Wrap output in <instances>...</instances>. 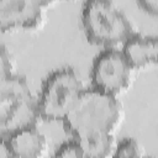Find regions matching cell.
Returning a JSON list of instances; mask_svg holds the SVG:
<instances>
[{
  "label": "cell",
  "instance_id": "1",
  "mask_svg": "<svg viewBox=\"0 0 158 158\" xmlns=\"http://www.w3.org/2000/svg\"><path fill=\"white\" fill-rule=\"evenodd\" d=\"M123 120V107L118 98L94 88L86 89L67 118L64 127L74 139L89 135H116Z\"/></svg>",
  "mask_w": 158,
  "mask_h": 158
},
{
  "label": "cell",
  "instance_id": "2",
  "mask_svg": "<svg viewBox=\"0 0 158 158\" xmlns=\"http://www.w3.org/2000/svg\"><path fill=\"white\" fill-rule=\"evenodd\" d=\"M81 23L88 40L104 49H121L136 35L126 14L107 0L86 1Z\"/></svg>",
  "mask_w": 158,
  "mask_h": 158
},
{
  "label": "cell",
  "instance_id": "3",
  "mask_svg": "<svg viewBox=\"0 0 158 158\" xmlns=\"http://www.w3.org/2000/svg\"><path fill=\"white\" fill-rule=\"evenodd\" d=\"M85 90L80 75L74 69L63 68L51 73L37 100L40 117L63 122Z\"/></svg>",
  "mask_w": 158,
  "mask_h": 158
},
{
  "label": "cell",
  "instance_id": "4",
  "mask_svg": "<svg viewBox=\"0 0 158 158\" xmlns=\"http://www.w3.org/2000/svg\"><path fill=\"white\" fill-rule=\"evenodd\" d=\"M1 91V109H2V128L11 132L36 125L40 117L38 102L33 101L31 91L25 80L10 77L2 79Z\"/></svg>",
  "mask_w": 158,
  "mask_h": 158
},
{
  "label": "cell",
  "instance_id": "5",
  "mask_svg": "<svg viewBox=\"0 0 158 158\" xmlns=\"http://www.w3.org/2000/svg\"><path fill=\"white\" fill-rule=\"evenodd\" d=\"M133 70L122 49H102L93 62V88L118 98L131 86Z\"/></svg>",
  "mask_w": 158,
  "mask_h": 158
},
{
  "label": "cell",
  "instance_id": "6",
  "mask_svg": "<svg viewBox=\"0 0 158 158\" xmlns=\"http://www.w3.org/2000/svg\"><path fill=\"white\" fill-rule=\"evenodd\" d=\"M44 2L26 0H2L0 1L1 28L33 30L41 25L44 15Z\"/></svg>",
  "mask_w": 158,
  "mask_h": 158
},
{
  "label": "cell",
  "instance_id": "7",
  "mask_svg": "<svg viewBox=\"0 0 158 158\" xmlns=\"http://www.w3.org/2000/svg\"><path fill=\"white\" fill-rule=\"evenodd\" d=\"M15 158H44L48 139L37 125L19 128L4 137Z\"/></svg>",
  "mask_w": 158,
  "mask_h": 158
},
{
  "label": "cell",
  "instance_id": "8",
  "mask_svg": "<svg viewBox=\"0 0 158 158\" xmlns=\"http://www.w3.org/2000/svg\"><path fill=\"white\" fill-rule=\"evenodd\" d=\"M131 67L143 69L146 67L158 65V37L143 36L136 33L121 48Z\"/></svg>",
  "mask_w": 158,
  "mask_h": 158
},
{
  "label": "cell",
  "instance_id": "9",
  "mask_svg": "<svg viewBox=\"0 0 158 158\" xmlns=\"http://www.w3.org/2000/svg\"><path fill=\"white\" fill-rule=\"evenodd\" d=\"M77 141L86 158H114L117 147L115 135H89Z\"/></svg>",
  "mask_w": 158,
  "mask_h": 158
},
{
  "label": "cell",
  "instance_id": "10",
  "mask_svg": "<svg viewBox=\"0 0 158 158\" xmlns=\"http://www.w3.org/2000/svg\"><path fill=\"white\" fill-rule=\"evenodd\" d=\"M144 149L138 141L127 137L117 142L114 158H144Z\"/></svg>",
  "mask_w": 158,
  "mask_h": 158
},
{
  "label": "cell",
  "instance_id": "11",
  "mask_svg": "<svg viewBox=\"0 0 158 158\" xmlns=\"http://www.w3.org/2000/svg\"><path fill=\"white\" fill-rule=\"evenodd\" d=\"M52 158H86L79 142L77 139H70L62 143L54 152Z\"/></svg>",
  "mask_w": 158,
  "mask_h": 158
},
{
  "label": "cell",
  "instance_id": "12",
  "mask_svg": "<svg viewBox=\"0 0 158 158\" xmlns=\"http://www.w3.org/2000/svg\"><path fill=\"white\" fill-rule=\"evenodd\" d=\"M0 158H15L14 154L10 151V147L7 146L6 141L2 138L1 141V148H0Z\"/></svg>",
  "mask_w": 158,
  "mask_h": 158
},
{
  "label": "cell",
  "instance_id": "13",
  "mask_svg": "<svg viewBox=\"0 0 158 158\" xmlns=\"http://www.w3.org/2000/svg\"><path fill=\"white\" fill-rule=\"evenodd\" d=\"M144 158H148V157H144Z\"/></svg>",
  "mask_w": 158,
  "mask_h": 158
}]
</instances>
